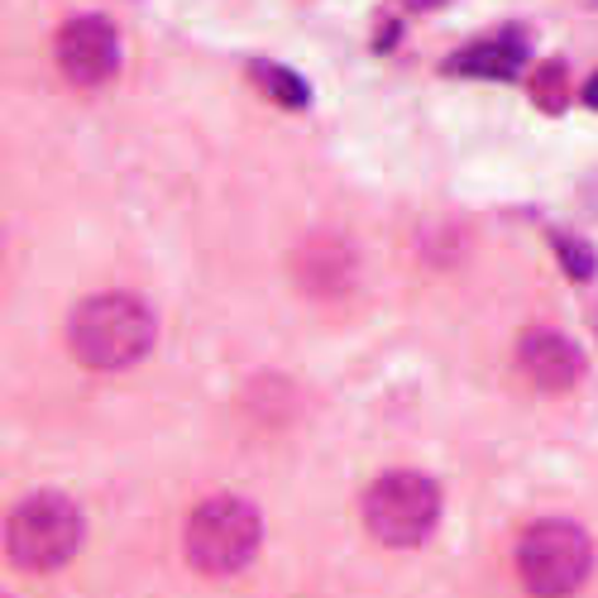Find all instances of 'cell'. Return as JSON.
Instances as JSON below:
<instances>
[{
	"mask_svg": "<svg viewBox=\"0 0 598 598\" xmlns=\"http://www.w3.org/2000/svg\"><path fill=\"white\" fill-rule=\"evenodd\" d=\"M517 364H522V374L546 393H565L584 379L579 345L565 340L561 330H527V336L517 340Z\"/></svg>",
	"mask_w": 598,
	"mask_h": 598,
	"instance_id": "7",
	"label": "cell"
},
{
	"mask_svg": "<svg viewBox=\"0 0 598 598\" xmlns=\"http://www.w3.org/2000/svg\"><path fill=\"white\" fill-rule=\"evenodd\" d=\"M584 5H598V0H584Z\"/></svg>",
	"mask_w": 598,
	"mask_h": 598,
	"instance_id": "15",
	"label": "cell"
},
{
	"mask_svg": "<svg viewBox=\"0 0 598 598\" xmlns=\"http://www.w3.org/2000/svg\"><path fill=\"white\" fill-rule=\"evenodd\" d=\"M584 101H589V105H594V111H598V72L589 77V87H584Z\"/></svg>",
	"mask_w": 598,
	"mask_h": 598,
	"instance_id": "13",
	"label": "cell"
},
{
	"mask_svg": "<svg viewBox=\"0 0 598 598\" xmlns=\"http://www.w3.org/2000/svg\"><path fill=\"white\" fill-rule=\"evenodd\" d=\"M527 58V44L517 34H503V38H478V44H470L464 53H455V58L445 63V72H460V77H494V82H508V77H517V68H522Z\"/></svg>",
	"mask_w": 598,
	"mask_h": 598,
	"instance_id": "9",
	"label": "cell"
},
{
	"mask_svg": "<svg viewBox=\"0 0 598 598\" xmlns=\"http://www.w3.org/2000/svg\"><path fill=\"white\" fill-rule=\"evenodd\" d=\"M259 537H263V522L245 498H206L202 508L188 517L182 551H188V565L196 575L225 579V575H239V569L255 561Z\"/></svg>",
	"mask_w": 598,
	"mask_h": 598,
	"instance_id": "2",
	"label": "cell"
},
{
	"mask_svg": "<svg viewBox=\"0 0 598 598\" xmlns=\"http://www.w3.org/2000/svg\"><path fill=\"white\" fill-rule=\"evenodd\" d=\"M407 5H417V10H431V5H441V0H407Z\"/></svg>",
	"mask_w": 598,
	"mask_h": 598,
	"instance_id": "14",
	"label": "cell"
},
{
	"mask_svg": "<svg viewBox=\"0 0 598 598\" xmlns=\"http://www.w3.org/2000/svg\"><path fill=\"white\" fill-rule=\"evenodd\" d=\"M292 278L312 297H340L354 283V249L340 235H312L307 245L292 255Z\"/></svg>",
	"mask_w": 598,
	"mask_h": 598,
	"instance_id": "8",
	"label": "cell"
},
{
	"mask_svg": "<svg viewBox=\"0 0 598 598\" xmlns=\"http://www.w3.org/2000/svg\"><path fill=\"white\" fill-rule=\"evenodd\" d=\"M68 345L87 369H97V374L129 369V364H139L154 345V312L144 307L139 297H129V292L87 297L82 307L72 312Z\"/></svg>",
	"mask_w": 598,
	"mask_h": 598,
	"instance_id": "1",
	"label": "cell"
},
{
	"mask_svg": "<svg viewBox=\"0 0 598 598\" xmlns=\"http://www.w3.org/2000/svg\"><path fill=\"white\" fill-rule=\"evenodd\" d=\"M5 551L30 575H48V569L68 565L82 551V512H77V503L58 494L24 498L5 522Z\"/></svg>",
	"mask_w": 598,
	"mask_h": 598,
	"instance_id": "3",
	"label": "cell"
},
{
	"mask_svg": "<svg viewBox=\"0 0 598 598\" xmlns=\"http://www.w3.org/2000/svg\"><path fill=\"white\" fill-rule=\"evenodd\" d=\"M551 239H555V255H561V263H565V273H569V278H579V283H589V278H594V269H598L594 249H589V245H584V239H579V235H565V230H555Z\"/></svg>",
	"mask_w": 598,
	"mask_h": 598,
	"instance_id": "12",
	"label": "cell"
},
{
	"mask_svg": "<svg viewBox=\"0 0 598 598\" xmlns=\"http://www.w3.org/2000/svg\"><path fill=\"white\" fill-rule=\"evenodd\" d=\"M594 565V546L575 522H537L517 546V575L531 594L561 598L579 589Z\"/></svg>",
	"mask_w": 598,
	"mask_h": 598,
	"instance_id": "5",
	"label": "cell"
},
{
	"mask_svg": "<svg viewBox=\"0 0 598 598\" xmlns=\"http://www.w3.org/2000/svg\"><path fill=\"white\" fill-rule=\"evenodd\" d=\"M531 101L541 105L546 115H561L569 105V77H565V63H541L537 72H531Z\"/></svg>",
	"mask_w": 598,
	"mask_h": 598,
	"instance_id": "11",
	"label": "cell"
},
{
	"mask_svg": "<svg viewBox=\"0 0 598 598\" xmlns=\"http://www.w3.org/2000/svg\"><path fill=\"white\" fill-rule=\"evenodd\" d=\"M53 58H58V72L68 77L72 87H97L115 72L120 63V38L115 24L101 15H77L58 30L53 38Z\"/></svg>",
	"mask_w": 598,
	"mask_h": 598,
	"instance_id": "6",
	"label": "cell"
},
{
	"mask_svg": "<svg viewBox=\"0 0 598 598\" xmlns=\"http://www.w3.org/2000/svg\"><path fill=\"white\" fill-rule=\"evenodd\" d=\"M249 77H255V87L263 91V97L287 105V111H302V105L312 101L307 82H302L292 68H283V63H249Z\"/></svg>",
	"mask_w": 598,
	"mask_h": 598,
	"instance_id": "10",
	"label": "cell"
},
{
	"mask_svg": "<svg viewBox=\"0 0 598 598\" xmlns=\"http://www.w3.org/2000/svg\"><path fill=\"white\" fill-rule=\"evenodd\" d=\"M436 517H441V494L427 474L417 470H393L383 474L364 494V527L374 531L383 546H421L431 537Z\"/></svg>",
	"mask_w": 598,
	"mask_h": 598,
	"instance_id": "4",
	"label": "cell"
}]
</instances>
